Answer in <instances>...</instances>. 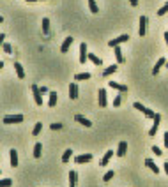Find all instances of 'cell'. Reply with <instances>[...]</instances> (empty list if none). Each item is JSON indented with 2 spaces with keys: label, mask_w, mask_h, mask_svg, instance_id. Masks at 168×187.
<instances>
[{
  "label": "cell",
  "mask_w": 168,
  "mask_h": 187,
  "mask_svg": "<svg viewBox=\"0 0 168 187\" xmlns=\"http://www.w3.org/2000/svg\"><path fill=\"white\" fill-rule=\"evenodd\" d=\"M163 168H165V171H166V175H168V162H165V164H163Z\"/></svg>",
  "instance_id": "obj_42"
},
{
  "label": "cell",
  "mask_w": 168,
  "mask_h": 187,
  "mask_svg": "<svg viewBox=\"0 0 168 187\" xmlns=\"http://www.w3.org/2000/svg\"><path fill=\"white\" fill-rule=\"evenodd\" d=\"M165 147H166V148H168V131H166V132H165Z\"/></svg>",
  "instance_id": "obj_40"
},
{
  "label": "cell",
  "mask_w": 168,
  "mask_h": 187,
  "mask_svg": "<svg viewBox=\"0 0 168 187\" xmlns=\"http://www.w3.org/2000/svg\"><path fill=\"white\" fill-rule=\"evenodd\" d=\"M166 67H168V62H166Z\"/></svg>",
  "instance_id": "obj_48"
},
{
  "label": "cell",
  "mask_w": 168,
  "mask_h": 187,
  "mask_svg": "<svg viewBox=\"0 0 168 187\" xmlns=\"http://www.w3.org/2000/svg\"><path fill=\"white\" fill-rule=\"evenodd\" d=\"M50 127H51V131H60L62 129V124H51Z\"/></svg>",
  "instance_id": "obj_37"
},
{
  "label": "cell",
  "mask_w": 168,
  "mask_h": 187,
  "mask_svg": "<svg viewBox=\"0 0 168 187\" xmlns=\"http://www.w3.org/2000/svg\"><path fill=\"white\" fill-rule=\"evenodd\" d=\"M69 97L71 99H78V85L76 83H71L69 85Z\"/></svg>",
  "instance_id": "obj_16"
},
{
  "label": "cell",
  "mask_w": 168,
  "mask_h": 187,
  "mask_svg": "<svg viewBox=\"0 0 168 187\" xmlns=\"http://www.w3.org/2000/svg\"><path fill=\"white\" fill-rule=\"evenodd\" d=\"M113 177H115V173H113V171H106V173H105V177H103V180H105V182H110Z\"/></svg>",
  "instance_id": "obj_31"
},
{
  "label": "cell",
  "mask_w": 168,
  "mask_h": 187,
  "mask_svg": "<svg viewBox=\"0 0 168 187\" xmlns=\"http://www.w3.org/2000/svg\"><path fill=\"white\" fill-rule=\"evenodd\" d=\"M73 41H74L73 37H66V39H64V43H62V46H60V51H62V53H67L69 48H71V44H73Z\"/></svg>",
  "instance_id": "obj_10"
},
{
  "label": "cell",
  "mask_w": 168,
  "mask_h": 187,
  "mask_svg": "<svg viewBox=\"0 0 168 187\" xmlns=\"http://www.w3.org/2000/svg\"><path fill=\"white\" fill-rule=\"evenodd\" d=\"M14 71H16V74H18L20 79L25 78V71H23V65H21L20 62H14Z\"/></svg>",
  "instance_id": "obj_15"
},
{
  "label": "cell",
  "mask_w": 168,
  "mask_h": 187,
  "mask_svg": "<svg viewBox=\"0 0 168 187\" xmlns=\"http://www.w3.org/2000/svg\"><path fill=\"white\" fill-rule=\"evenodd\" d=\"M9 157H11V166H13V168H16V166L20 164V162H18V152L14 150V148L9 150Z\"/></svg>",
  "instance_id": "obj_11"
},
{
  "label": "cell",
  "mask_w": 168,
  "mask_h": 187,
  "mask_svg": "<svg viewBox=\"0 0 168 187\" xmlns=\"http://www.w3.org/2000/svg\"><path fill=\"white\" fill-rule=\"evenodd\" d=\"M143 115H145V116H147V118H154V115H156V113H154V111H152V109H145V113H143Z\"/></svg>",
  "instance_id": "obj_34"
},
{
  "label": "cell",
  "mask_w": 168,
  "mask_h": 187,
  "mask_svg": "<svg viewBox=\"0 0 168 187\" xmlns=\"http://www.w3.org/2000/svg\"><path fill=\"white\" fill-rule=\"evenodd\" d=\"M57 94L55 92H50V101H48V106L50 108H55V104H57Z\"/></svg>",
  "instance_id": "obj_23"
},
{
  "label": "cell",
  "mask_w": 168,
  "mask_h": 187,
  "mask_svg": "<svg viewBox=\"0 0 168 187\" xmlns=\"http://www.w3.org/2000/svg\"><path fill=\"white\" fill-rule=\"evenodd\" d=\"M30 90H32V94H34V101L37 106H42V94H41V88L37 85H32L30 86Z\"/></svg>",
  "instance_id": "obj_1"
},
{
  "label": "cell",
  "mask_w": 168,
  "mask_h": 187,
  "mask_svg": "<svg viewBox=\"0 0 168 187\" xmlns=\"http://www.w3.org/2000/svg\"><path fill=\"white\" fill-rule=\"evenodd\" d=\"M71 155H73V150H71V148L64 150V154H62V162H64V164H66V162H69Z\"/></svg>",
  "instance_id": "obj_24"
},
{
  "label": "cell",
  "mask_w": 168,
  "mask_h": 187,
  "mask_svg": "<svg viewBox=\"0 0 168 187\" xmlns=\"http://www.w3.org/2000/svg\"><path fill=\"white\" fill-rule=\"evenodd\" d=\"M76 171H73V170H71L69 171V187H76Z\"/></svg>",
  "instance_id": "obj_22"
},
{
  "label": "cell",
  "mask_w": 168,
  "mask_h": 187,
  "mask_svg": "<svg viewBox=\"0 0 168 187\" xmlns=\"http://www.w3.org/2000/svg\"><path fill=\"white\" fill-rule=\"evenodd\" d=\"M0 175H2V170H0Z\"/></svg>",
  "instance_id": "obj_47"
},
{
  "label": "cell",
  "mask_w": 168,
  "mask_h": 187,
  "mask_svg": "<svg viewBox=\"0 0 168 187\" xmlns=\"http://www.w3.org/2000/svg\"><path fill=\"white\" fill-rule=\"evenodd\" d=\"M23 122V115H6L4 116V124H20Z\"/></svg>",
  "instance_id": "obj_6"
},
{
  "label": "cell",
  "mask_w": 168,
  "mask_h": 187,
  "mask_svg": "<svg viewBox=\"0 0 168 187\" xmlns=\"http://www.w3.org/2000/svg\"><path fill=\"white\" fill-rule=\"evenodd\" d=\"M27 2H39V0H27Z\"/></svg>",
  "instance_id": "obj_45"
},
{
  "label": "cell",
  "mask_w": 168,
  "mask_h": 187,
  "mask_svg": "<svg viewBox=\"0 0 168 187\" xmlns=\"http://www.w3.org/2000/svg\"><path fill=\"white\" fill-rule=\"evenodd\" d=\"M126 152H127V143H126V141H120L119 148H117V155H119V157H124V155H126Z\"/></svg>",
  "instance_id": "obj_14"
},
{
  "label": "cell",
  "mask_w": 168,
  "mask_h": 187,
  "mask_svg": "<svg viewBox=\"0 0 168 187\" xmlns=\"http://www.w3.org/2000/svg\"><path fill=\"white\" fill-rule=\"evenodd\" d=\"M2 21H4V18H2V16H0V23H2Z\"/></svg>",
  "instance_id": "obj_46"
},
{
  "label": "cell",
  "mask_w": 168,
  "mask_h": 187,
  "mask_svg": "<svg viewBox=\"0 0 168 187\" xmlns=\"http://www.w3.org/2000/svg\"><path fill=\"white\" fill-rule=\"evenodd\" d=\"M90 161H92L90 154H82V155H76V157H74V162H76V164H83V162H90Z\"/></svg>",
  "instance_id": "obj_8"
},
{
  "label": "cell",
  "mask_w": 168,
  "mask_h": 187,
  "mask_svg": "<svg viewBox=\"0 0 168 187\" xmlns=\"http://www.w3.org/2000/svg\"><path fill=\"white\" fill-rule=\"evenodd\" d=\"M166 13H168V2L165 4V6H163L161 9H159V11H158V16H165Z\"/></svg>",
  "instance_id": "obj_32"
},
{
  "label": "cell",
  "mask_w": 168,
  "mask_h": 187,
  "mask_svg": "<svg viewBox=\"0 0 168 187\" xmlns=\"http://www.w3.org/2000/svg\"><path fill=\"white\" fill-rule=\"evenodd\" d=\"M159 124H161V115H159V113H156V115H154V125H152V127H150V131H149V136H152V138L156 136Z\"/></svg>",
  "instance_id": "obj_4"
},
{
  "label": "cell",
  "mask_w": 168,
  "mask_h": 187,
  "mask_svg": "<svg viewBox=\"0 0 168 187\" xmlns=\"http://www.w3.org/2000/svg\"><path fill=\"white\" fill-rule=\"evenodd\" d=\"M13 185V178H0V187H11Z\"/></svg>",
  "instance_id": "obj_30"
},
{
  "label": "cell",
  "mask_w": 168,
  "mask_h": 187,
  "mask_svg": "<svg viewBox=\"0 0 168 187\" xmlns=\"http://www.w3.org/2000/svg\"><path fill=\"white\" fill-rule=\"evenodd\" d=\"M145 164H147L149 170H152L154 173H159V168L154 164V161H152V159H145Z\"/></svg>",
  "instance_id": "obj_20"
},
{
  "label": "cell",
  "mask_w": 168,
  "mask_h": 187,
  "mask_svg": "<svg viewBox=\"0 0 168 187\" xmlns=\"http://www.w3.org/2000/svg\"><path fill=\"white\" fill-rule=\"evenodd\" d=\"M42 131V122H37L32 129V136H39V132Z\"/></svg>",
  "instance_id": "obj_28"
},
{
  "label": "cell",
  "mask_w": 168,
  "mask_h": 187,
  "mask_svg": "<svg viewBox=\"0 0 168 187\" xmlns=\"http://www.w3.org/2000/svg\"><path fill=\"white\" fill-rule=\"evenodd\" d=\"M74 120H76V122H80L82 125H85V127H90V125H92V122L89 120V118H85L83 115H74Z\"/></svg>",
  "instance_id": "obj_13"
},
{
  "label": "cell",
  "mask_w": 168,
  "mask_h": 187,
  "mask_svg": "<svg viewBox=\"0 0 168 187\" xmlns=\"http://www.w3.org/2000/svg\"><path fill=\"white\" fill-rule=\"evenodd\" d=\"M115 71H117V65H110V67H106L105 71H103V76H106V78H108V76H112Z\"/></svg>",
  "instance_id": "obj_25"
},
{
  "label": "cell",
  "mask_w": 168,
  "mask_h": 187,
  "mask_svg": "<svg viewBox=\"0 0 168 187\" xmlns=\"http://www.w3.org/2000/svg\"><path fill=\"white\" fill-rule=\"evenodd\" d=\"M152 152H154L156 155H161V154H163V150H161V148H158V147H152Z\"/></svg>",
  "instance_id": "obj_38"
},
{
  "label": "cell",
  "mask_w": 168,
  "mask_h": 187,
  "mask_svg": "<svg viewBox=\"0 0 168 187\" xmlns=\"http://www.w3.org/2000/svg\"><path fill=\"white\" fill-rule=\"evenodd\" d=\"M165 43L168 44V32H165Z\"/></svg>",
  "instance_id": "obj_43"
},
{
  "label": "cell",
  "mask_w": 168,
  "mask_h": 187,
  "mask_svg": "<svg viewBox=\"0 0 168 187\" xmlns=\"http://www.w3.org/2000/svg\"><path fill=\"white\" fill-rule=\"evenodd\" d=\"M98 99H99V108H106V104H108V101H106V90L105 88H99L98 90Z\"/></svg>",
  "instance_id": "obj_5"
},
{
  "label": "cell",
  "mask_w": 168,
  "mask_h": 187,
  "mask_svg": "<svg viewBox=\"0 0 168 187\" xmlns=\"http://www.w3.org/2000/svg\"><path fill=\"white\" fill-rule=\"evenodd\" d=\"M108 85H110V88H115V90H119L120 94H127V86H126V85H120V83H117V81H110Z\"/></svg>",
  "instance_id": "obj_9"
},
{
  "label": "cell",
  "mask_w": 168,
  "mask_h": 187,
  "mask_svg": "<svg viewBox=\"0 0 168 187\" xmlns=\"http://www.w3.org/2000/svg\"><path fill=\"white\" fill-rule=\"evenodd\" d=\"M2 50L6 51V53H11V50H13V48H11V44H9V43H4V46H2Z\"/></svg>",
  "instance_id": "obj_36"
},
{
  "label": "cell",
  "mask_w": 168,
  "mask_h": 187,
  "mask_svg": "<svg viewBox=\"0 0 168 187\" xmlns=\"http://www.w3.org/2000/svg\"><path fill=\"white\" fill-rule=\"evenodd\" d=\"M42 34L44 36H50V20L48 18H42Z\"/></svg>",
  "instance_id": "obj_19"
},
{
  "label": "cell",
  "mask_w": 168,
  "mask_h": 187,
  "mask_svg": "<svg viewBox=\"0 0 168 187\" xmlns=\"http://www.w3.org/2000/svg\"><path fill=\"white\" fill-rule=\"evenodd\" d=\"M2 67H4V62H0V71H2Z\"/></svg>",
  "instance_id": "obj_44"
},
{
  "label": "cell",
  "mask_w": 168,
  "mask_h": 187,
  "mask_svg": "<svg viewBox=\"0 0 168 187\" xmlns=\"http://www.w3.org/2000/svg\"><path fill=\"white\" fill-rule=\"evenodd\" d=\"M127 41H129V36H127V34H122V36L112 39V41L108 43V46H110V48H115V46H120L122 43H127Z\"/></svg>",
  "instance_id": "obj_2"
},
{
  "label": "cell",
  "mask_w": 168,
  "mask_h": 187,
  "mask_svg": "<svg viewBox=\"0 0 168 187\" xmlns=\"http://www.w3.org/2000/svg\"><path fill=\"white\" fill-rule=\"evenodd\" d=\"M112 157H113V150H108L105 155L101 157V161H99V166H106L108 162H110V159H112Z\"/></svg>",
  "instance_id": "obj_12"
},
{
  "label": "cell",
  "mask_w": 168,
  "mask_h": 187,
  "mask_svg": "<svg viewBox=\"0 0 168 187\" xmlns=\"http://www.w3.org/2000/svg\"><path fill=\"white\" fill-rule=\"evenodd\" d=\"M89 2V7H90V13H94V14H98V4H96V0H87Z\"/></svg>",
  "instance_id": "obj_29"
},
{
  "label": "cell",
  "mask_w": 168,
  "mask_h": 187,
  "mask_svg": "<svg viewBox=\"0 0 168 187\" xmlns=\"http://www.w3.org/2000/svg\"><path fill=\"white\" fill-rule=\"evenodd\" d=\"M133 106H134L136 109H138V111H142V113H145V109H147L145 106H143V104H142V102H134Z\"/></svg>",
  "instance_id": "obj_33"
},
{
  "label": "cell",
  "mask_w": 168,
  "mask_h": 187,
  "mask_svg": "<svg viewBox=\"0 0 168 187\" xmlns=\"http://www.w3.org/2000/svg\"><path fill=\"white\" fill-rule=\"evenodd\" d=\"M90 78V72H80V74H74V79L78 81H85V79Z\"/></svg>",
  "instance_id": "obj_26"
},
{
  "label": "cell",
  "mask_w": 168,
  "mask_h": 187,
  "mask_svg": "<svg viewBox=\"0 0 168 187\" xmlns=\"http://www.w3.org/2000/svg\"><path fill=\"white\" fill-rule=\"evenodd\" d=\"M41 150H42V145H41V143H35V145H34V157H35V159L41 157Z\"/></svg>",
  "instance_id": "obj_27"
},
{
  "label": "cell",
  "mask_w": 168,
  "mask_h": 187,
  "mask_svg": "<svg viewBox=\"0 0 168 187\" xmlns=\"http://www.w3.org/2000/svg\"><path fill=\"white\" fill-rule=\"evenodd\" d=\"M166 64V60H165V58H158V62H156V65H154V69H152V74H158V72H159V69H161L163 65Z\"/></svg>",
  "instance_id": "obj_17"
},
{
  "label": "cell",
  "mask_w": 168,
  "mask_h": 187,
  "mask_svg": "<svg viewBox=\"0 0 168 187\" xmlns=\"http://www.w3.org/2000/svg\"><path fill=\"white\" fill-rule=\"evenodd\" d=\"M129 4H131L133 7H136V6H138V0H129Z\"/></svg>",
  "instance_id": "obj_41"
},
{
  "label": "cell",
  "mask_w": 168,
  "mask_h": 187,
  "mask_svg": "<svg viewBox=\"0 0 168 187\" xmlns=\"http://www.w3.org/2000/svg\"><path fill=\"white\" fill-rule=\"evenodd\" d=\"M4 43H6V34H0V48L4 46Z\"/></svg>",
  "instance_id": "obj_39"
},
{
  "label": "cell",
  "mask_w": 168,
  "mask_h": 187,
  "mask_svg": "<svg viewBox=\"0 0 168 187\" xmlns=\"http://www.w3.org/2000/svg\"><path fill=\"white\" fill-rule=\"evenodd\" d=\"M89 60H90L94 65H101V64H103V60H101L98 55H94V53H89Z\"/></svg>",
  "instance_id": "obj_21"
},
{
  "label": "cell",
  "mask_w": 168,
  "mask_h": 187,
  "mask_svg": "<svg viewBox=\"0 0 168 187\" xmlns=\"http://www.w3.org/2000/svg\"><path fill=\"white\" fill-rule=\"evenodd\" d=\"M147 30V16H140V27H138V36L143 37Z\"/></svg>",
  "instance_id": "obj_7"
},
{
  "label": "cell",
  "mask_w": 168,
  "mask_h": 187,
  "mask_svg": "<svg viewBox=\"0 0 168 187\" xmlns=\"http://www.w3.org/2000/svg\"><path fill=\"white\" fill-rule=\"evenodd\" d=\"M113 51H115V58H117V62H119V64H122V62H124V55H122L120 46H115V48H113Z\"/></svg>",
  "instance_id": "obj_18"
},
{
  "label": "cell",
  "mask_w": 168,
  "mask_h": 187,
  "mask_svg": "<svg viewBox=\"0 0 168 187\" xmlns=\"http://www.w3.org/2000/svg\"><path fill=\"white\" fill-rule=\"evenodd\" d=\"M87 60H89V51H87V44L82 43V44H80V64L83 65Z\"/></svg>",
  "instance_id": "obj_3"
},
{
  "label": "cell",
  "mask_w": 168,
  "mask_h": 187,
  "mask_svg": "<svg viewBox=\"0 0 168 187\" xmlns=\"http://www.w3.org/2000/svg\"><path fill=\"white\" fill-rule=\"evenodd\" d=\"M120 102H122V95H117L113 99V106H120Z\"/></svg>",
  "instance_id": "obj_35"
}]
</instances>
